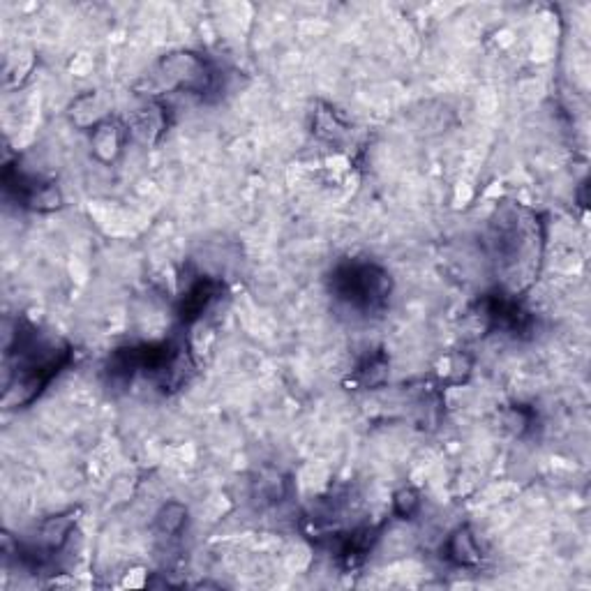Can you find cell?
Here are the masks:
<instances>
[{
  "label": "cell",
  "mask_w": 591,
  "mask_h": 591,
  "mask_svg": "<svg viewBox=\"0 0 591 591\" xmlns=\"http://www.w3.org/2000/svg\"><path fill=\"white\" fill-rule=\"evenodd\" d=\"M7 405H28L42 388L70 363V347L54 335H44L40 328L21 321L14 333V347L7 349Z\"/></svg>",
  "instance_id": "cell-1"
},
{
  "label": "cell",
  "mask_w": 591,
  "mask_h": 591,
  "mask_svg": "<svg viewBox=\"0 0 591 591\" xmlns=\"http://www.w3.org/2000/svg\"><path fill=\"white\" fill-rule=\"evenodd\" d=\"M538 224L520 206H506L492 220L490 245L501 275L513 291L531 280L538 261Z\"/></svg>",
  "instance_id": "cell-2"
},
{
  "label": "cell",
  "mask_w": 591,
  "mask_h": 591,
  "mask_svg": "<svg viewBox=\"0 0 591 591\" xmlns=\"http://www.w3.org/2000/svg\"><path fill=\"white\" fill-rule=\"evenodd\" d=\"M331 294L351 312L377 314L391 298V275L365 259H349L333 268Z\"/></svg>",
  "instance_id": "cell-3"
},
{
  "label": "cell",
  "mask_w": 591,
  "mask_h": 591,
  "mask_svg": "<svg viewBox=\"0 0 591 591\" xmlns=\"http://www.w3.org/2000/svg\"><path fill=\"white\" fill-rule=\"evenodd\" d=\"M222 296V284L211 278H197L185 289L181 301V319L185 324L199 319Z\"/></svg>",
  "instance_id": "cell-4"
},
{
  "label": "cell",
  "mask_w": 591,
  "mask_h": 591,
  "mask_svg": "<svg viewBox=\"0 0 591 591\" xmlns=\"http://www.w3.org/2000/svg\"><path fill=\"white\" fill-rule=\"evenodd\" d=\"M444 557L455 566H478L481 564V548H478L476 536L467 527L455 529L444 543Z\"/></svg>",
  "instance_id": "cell-5"
},
{
  "label": "cell",
  "mask_w": 591,
  "mask_h": 591,
  "mask_svg": "<svg viewBox=\"0 0 591 591\" xmlns=\"http://www.w3.org/2000/svg\"><path fill=\"white\" fill-rule=\"evenodd\" d=\"M187 520V508L181 504H167L157 515V527L164 536H176L181 534Z\"/></svg>",
  "instance_id": "cell-6"
},
{
  "label": "cell",
  "mask_w": 591,
  "mask_h": 591,
  "mask_svg": "<svg viewBox=\"0 0 591 591\" xmlns=\"http://www.w3.org/2000/svg\"><path fill=\"white\" fill-rule=\"evenodd\" d=\"M418 506H421V499H418L414 490H402V492H398V497H395V511H398L402 518L414 515Z\"/></svg>",
  "instance_id": "cell-7"
}]
</instances>
